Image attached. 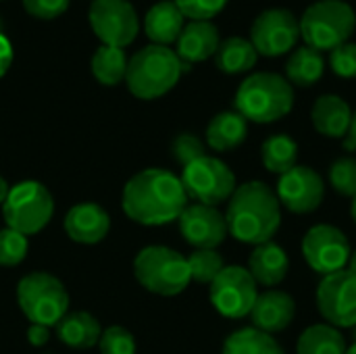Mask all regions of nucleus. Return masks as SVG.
Instances as JSON below:
<instances>
[{"mask_svg": "<svg viewBox=\"0 0 356 354\" xmlns=\"http://www.w3.org/2000/svg\"><path fill=\"white\" fill-rule=\"evenodd\" d=\"M27 342L35 348H42L50 342V328L46 325H38V323H29L27 328Z\"/></svg>", "mask_w": 356, "mask_h": 354, "instance_id": "obj_39", "label": "nucleus"}, {"mask_svg": "<svg viewBox=\"0 0 356 354\" xmlns=\"http://www.w3.org/2000/svg\"><path fill=\"white\" fill-rule=\"evenodd\" d=\"M13 56H15V52H13V46L8 42V38L4 33H0V77H4L6 71L10 69Z\"/></svg>", "mask_w": 356, "mask_h": 354, "instance_id": "obj_40", "label": "nucleus"}, {"mask_svg": "<svg viewBox=\"0 0 356 354\" xmlns=\"http://www.w3.org/2000/svg\"><path fill=\"white\" fill-rule=\"evenodd\" d=\"M300 21V38L307 46L325 52L350 40L356 27V13L344 0H319L311 4Z\"/></svg>", "mask_w": 356, "mask_h": 354, "instance_id": "obj_7", "label": "nucleus"}, {"mask_svg": "<svg viewBox=\"0 0 356 354\" xmlns=\"http://www.w3.org/2000/svg\"><path fill=\"white\" fill-rule=\"evenodd\" d=\"M348 271L356 275V250L350 252V259H348Z\"/></svg>", "mask_w": 356, "mask_h": 354, "instance_id": "obj_43", "label": "nucleus"}, {"mask_svg": "<svg viewBox=\"0 0 356 354\" xmlns=\"http://www.w3.org/2000/svg\"><path fill=\"white\" fill-rule=\"evenodd\" d=\"M353 342H356V325L353 328Z\"/></svg>", "mask_w": 356, "mask_h": 354, "instance_id": "obj_46", "label": "nucleus"}, {"mask_svg": "<svg viewBox=\"0 0 356 354\" xmlns=\"http://www.w3.org/2000/svg\"><path fill=\"white\" fill-rule=\"evenodd\" d=\"M325 71V58L319 50L311 46L296 48L286 63V79L298 88L315 86Z\"/></svg>", "mask_w": 356, "mask_h": 354, "instance_id": "obj_26", "label": "nucleus"}, {"mask_svg": "<svg viewBox=\"0 0 356 354\" xmlns=\"http://www.w3.org/2000/svg\"><path fill=\"white\" fill-rule=\"evenodd\" d=\"M127 54L123 48H115V46H98L94 56H92V75L98 83L102 86H117L121 81H125V73H127Z\"/></svg>", "mask_w": 356, "mask_h": 354, "instance_id": "obj_29", "label": "nucleus"}, {"mask_svg": "<svg viewBox=\"0 0 356 354\" xmlns=\"http://www.w3.org/2000/svg\"><path fill=\"white\" fill-rule=\"evenodd\" d=\"M186 259L190 267V277L192 282H198V284L211 286L213 280L225 269V261L217 252V248H200V250H194Z\"/></svg>", "mask_w": 356, "mask_h": 354, "instance_id": "obj_31", "label": "nucleus"}, {"mask_svg": "<svg viewBox=\"0 0 356 354\" xmlns=\"http://www.w3.org/2000/svg\"><path fill=\"white\" fill-rule=\"evenodd\" d=\"M290 259L286 250L275 242H265L254 246L250 259H248V271L254 277L257 286L273 288L282 284L288 275Z\"/></svg>", "mask_w": 356, "mask_h": 354, "instance_id": "obj_21", "label": "nucleus"}, {"mask_svg": "<svg viewBox=\"0 0 356 354\" xmlns=\"http://www.w3.org/2000/svg\"><path fill=\"white\" fill-rule=\"evenodd\" d=\"M346 354H356V342H353V346L346 351Z\"/></svg>", "mask_w": 356, "mask_h": 354, "instance_id": "obj_45", "label": "nucleus"}, {"mask_svg": "<svg viewBox=\"0 0 356 354\" xmlns=\"http://www.w3.org/2000/svg\"><path fill=\"white\" fill-rule=\"evenodd\" d=\"M330 186L340 196H356V159L342 156L330 167Z\"/></svg>", "mask_w": 356, "mask_h": 354, "instance_id": "obj_33", "label": "nucleus"}, {"mask_svg": "<svg viewBox=\"0 0 356 354\" xmlns=\"http://www.w3.org/2000/svg\"><path fill=\"white\" fill-rule=\"evenodd\" d=\"M209 298L219 315L227 319H242L250 315L259 298V286L248 269L240 265H225L209 286Z\"/></svg>", "mask_w": 356, "mask_h": 354, "instance_id": "obj_10", "label": "nucleus"}, {"mask_svg": "<svg viewBox=\"0 0 356 354\" xmlns=\"http://www.w3.org/2000/svg\"><path fill=\"white\" fill-rule=\"evenodd\" d=\"M186 17L181 15V10L177 8V4L173 0H161L156 4H152L144 17V33L148 35V40L156 46H169L175 44L181 29Z\"/></svg>", "mask_w": 356, "mask_h": 354, "instance_id": "obj_22", "label": "nucleus"}, {"mask_svg": "<svg viewBox=\"0 0 356 354\" xmlns=\"http://www.w3.org/2000/svg\"><path fill=\"white\" fill-rule=\"evenodd\" d=\"M181 15L190 21H211L219 15L229 0H173Z\"/></svg>", "mask_w": 356, "mask_h": 354, "instance_id": "obj_35", "label": "nucleus"}, {"mask_svg": "<svg viewBox=\"0 0 356 354\" xmlns=\"http://www.w3.org/2000/svg\"><path fill=\"white\" fill-rule=\"evenodd\" d=\"M54 215V198L50 190L35 179H23L10 186L8 198L2 204V217L6 227L23 234H40Z\"/></svg>", "mask_w": 356, "mask_h": 354, "instance_id": "obj_8", "label": "nucleus"}, {"mask_svg": "<svg viewBox=\"0 0 356 354\" xmlns=\"http://www.w3.org/2000/svg\"><path fill=\"white\" fill-rule=\"evenodd\" d=\"M350 215H353V221L356 223V196L353 198V204H350Z\"/></svg>", "mask_w": 356, "mask_h": 354, "instance_id": "obj_44", "label": "nucleus"}, {"mask_svg": "<svg viewBox=\"0 0 356 354\" xmlns=\"http://www.w3.org/2000/svg\"><path fill=\"white\" fill-rule=\"evenodd\" d=\"M63 227L69 240L77 244L94 246V244H100L108 236L111 217L96 202H79L67 211L63 219Z\"/></svg>", "mask_w": 356, "mask_h": 354, "instance_id": "obj_17", "label": "nucleus"}, {"mask_svg": "<svg viewBox=\"0 0 356 354\" xmlns=\"http://www.w3.org/2000/svg\"><path fill=\"white\" fill-rule=\"evenodd\" d=\"M346 351L342 332L330 323L307 328L296 342V354H346Z\"/></svg>", "mask_w": 356, "mask_h": 354, "instance_id": "obj_27", "label": "nucleus"}, {"mask_svg": "<svg viewBox=\"0 0 356 354\" xmlns=\"http://www.w3.org/2000/svg\"><path fill=\"white\" fill-rule=\"evenodd\" d=\"M344 148L356 150V111H353V121H350V129L344 138Z\"/></svg>", "mask_w": 356, "mask_h": 354, "instance_id": "obj_41", "label": "nucleus"}, {"mask_svg": "<svg viewBox=\"0 0 356 354\" xmlns=\"http://www.w3.org/2000/svg\"><path fill=\"white\" fill-rule=\"evenodd\" d=\"M311 119L315 129L325 136V138H346L348 129H350V121H353V108L348 106V102L336 94H323L315 100L313 111H311Z\"/></svg>", "mask_w": 356, "mask_h": 354, "instance_id": "obj_20", "label": "nucleus"}, {"mask_svg": "<svg viewBox=\"0 0 356 354\" xmlns=\"http://www.w3.org/2000/svg\"><path fill=\"white\" fill-rule=\"evenodd\" d=\"M177 223L184 240L194 246V250L217 248L229 236L225 215L217 207H207L200 202L188 204L179 215Z\"/></svg>", "mask_w": 356, "mask_h": 354, "instance_id": "obj_16", "label": "nucleus"}, {"mask_svg": "<svg viewBox=\"0 0 356 354\" xmlns=\"http://www.w3.org/2000/svg\"><path fill=\"white\" fill-rule=\"evenodd\" d=\"M188 204L190 200L181 179L161 167L138 171L127 179L121 194V207L127 219L146 227L177 221Z\"/></svg>", "mask_w": 356, "mask_h": 354, "instance_id": "obj_1", "label": "nucleus"}, {"mask_svg": "<svg viewBox=\"0 0 356 354\" xmlns=\"http://www.w3.org/2000/svg\"><path fill=\"white\" fill-rule=\"evenodd\" d=\"M8 192H10V186H8V182L0 175V207L6 202V198H8Z\"/></svg>", "mask_w": 356, "mask_h": 354, "instance_id": "obj_42", "label": "nucleus"}, {"mask_svg": "<svg viewBox=\"0 0 356 354\" xmlns=\"http://www.w3.org/2000/svg\"><path fill=\"white\" fill-rule=\"evenodd\" d=\"M134 275L144 290L156 296H177L192 282L188 259L181 252L161 244L144 246L136 255Z\"/></svg>", "mask_w": 356, "mask_h": 354, "instance_id": "obj_5", "label": "nucleus"}, {"mask_svg": "<svg viewBox=\"0 0 356 354\" xmlns=\"http://www.w3.org/2000/svg\"><path fill=\"white\" fill-rule=\"evenodd\" d=\"M294 315H296V303L288 292L282 290H267L259 294L250 311L252 328L271 336L284 332L294 321Z\"/></svg>", "mask_w": 356, "mask_h": 354, "instance_id": "obj_18", "label": "nucleus"}, {"mask_svg": "<svg viewBox=\"0 0 356 354\" xmlns=\"http://www.w3.org/2000/svg\"><path fill=\"white\" fill-rule=\"evenodd\" d=\"M236 111L254 123H273L284 119L294 106L292 83L269 71H259L248 75L234 98Z\"/></svg>", "mask_w": 356, "mask_h": 354, "instance_id": "obj_4", "label": "nucleus"}, {"mask_svg": "<svg viewBox=\"0 0 356 354\" xmlns=\"http://www.w3.org/2000/svg\"><path fill=\"white\" fill-rule=\"evenodd\" d=\"M317 309L336 330L356 325V275L348 269L323 275L317 288Z\"/></svg>", "mask_w": 356, "mask_h": 354, "instance_id": "obj_13", "label": "nucleus"}, {"mask_svg": "<svg viewBox=\"0 0 356 354\" xmlns=\"http://www.w3.org/2000/svg\"><path fill=\"white\" fill-rule=\"evenodd\" d=\"M221 354H286L280 342L257 328H242L227 336Z\"/></svg>", "mask_w": 356, "mask_h": 354, "instance_id": "obj_28", "label": "nucleus"}, {"mask_svg": "<svg viewBox=\"0 0 356 354\" xmlns=\"http://www.w3.org/2000/svg\"><path fill=\"white\" fill-rule=\"evenodd\" d=\"M98 348H100V354H136L138 344L129 330L121 325H111L102 330Z\"/></svg>", "mask_w": 356, "mask_h": 354, "instance_id": "obj_34", "label": "nucleus"}, {"mask_svg": "<svg viewBox=\"0 0 356 354\" xmlns=\"http://www.w3.org/2000/svg\"><path fill=\"white\" fill-rule=\"evenodd\" d=\"M330 65H332V71L338 75V77H344V79H353L356 77V44L355 42H346L338 48L332 50L330 54Z\"/></svg>", "mask_w": 356, "mask_h": 354, "instance_id": "obj_37", "label": "nucleus"}, {"mask_svg": "<svg viewBox=\"0 0 356 354\" xmlns=\"http://www.w3.org/2000/svg\"><path fill=\"white\" fill-rule=\"evenodd\" d=\"M179 179L188 194V200L207 207H219L227 202L238 188L236 175L229 169V165L209 154L186 165Z\"/></svg>", "mask_w": 356, "mask_h": 354, "instance_id": "obj_9", "label": "nucleus"}, {"mask_svg": "<svg viewBox=\"0 0 356 354\" xmlns=\"http://www.w3.org/2000/svg\"><path fill=\"white\" fill-rule=\"evenodd\" d=\"M171 152H173V159L186 167L194 161H198L200 156H204V142L196 136V134H179L173 144H171Z\"/></svg>", "mask_w": 356, "mask_h": 354, "instance_id": "obj_36", "label": "nucleus"}, {"mask_svg": "<svg viewBox=\"0 0 356 354\" xmlns=\"http://www.w3.org/2000/svg\"><path fill=\"white\" fill-rule=\"evenodd\" d=\"M88 19L104 46L125 50L140 31V19L129 0H92Z\"/></svg>", "mask_w": 356, "mask_h": 354, "instance_id": "obj_11", "label": "nucleus"}, {"mask_svg": "<svg viewBox=\"0 0 356 354\" xmlns=\"http://www.w3.org/2000/svg\"><path fill=\"white\" fill-rule=\"evenodd\" d=\"M248 136V121L238 111H223L207 125V144L217 152H227L244 144Z\"/></svg>", "mask_w": 356, "mask_h": 354, "instance_id": "obj_24", "label": "nucleus"}, {"mask_svg": "<svg viewBox=\"0 0 356 354\" xmlns=\"http://www.w3.org/2000/svg\"><path fill=\"white\" fill-rule=\"evenodd\" d=\"M225 223L229 236L244 244L271 242L282 225V204L265 182H246L227 200Z\"/></svg>", "mask_w": 356, "mask_h": 354, "instance_id": "obj_2", "label": "nucleus"}, {"mask_svg": "<svg viewBox=\"0 0 356 354\" xmlns=\"http://www.w3.org/2000/svg\"><path fill=\"white\" fill-rule=\"evenodd\" d=\"M298 38L300 21L288 8H267L254 19L250 27V42L263 56L288 54L296 46Z\"/></svg>", "mask_w": 356, "mask_h": 354, "instance_id": "obj_12", "label": "nucleus"}, {"mask_svg": "<svg viewBox=\"0 0 356 354\" xmlns=\"http://www.w3.org/2000/svg\"><path fill=\"white\" fill-rule=\"evenodd\" d=\"M17 305L29 323L56 328L69 313V292L56 275L31 271L17 284Z\"/></svg>", "mask_w": 356, "mask_h": 354, "instance_id": "obj_6", "label": "nucleus"}, {"mask_svg": "<svg viewBox=\"0 0 356 354\" xmlns=\"http://www.w3.org/2000/svg\"><path fill=\"white\" fill-rule=\"evenodd\" d=\"M261 161L269 173L284 175L290 169L296 167L298 161V144L286 136V134H275L267 138L261 146Z\"/></svg>", "mask_w": 356, "mask_h": 354, "instance_id": "obj_30", "label": "nucleus"}, {"mask_svg": "<svg viewBox=\"0 0 356 354\" xmlns=\"http://www.w3.org/2000/svg\"><path fill=\"white\" fill-rule=\"evenodd\" d=\"M350 252L353 250L346 234L334 225L319 223L305 234L302 257L307 265L321 275H330L340 269H346Z\"/></svg>", "mask_w": 356, "mask_h": 354, "instance_id": "obj_14", "label": "nucleus"}, {"mask_svg": "<svg viewBox=\"0 0 356 354\" xmlns=\"http://www.w3.org/2000/svg\"><path fill=\"white\" fill-rule=\"evenodd\" d=\"M100 336H102V328L98 319L88 311L67 313L56 323V338L73 351H88L98 346Z\"/></svg>", "mask_w": 356, "mask_h": 354, "instance_id": "obj_23", "label": "nucleus"}, {"mask_svg": "<svg viewBox=\"0 0 356 354\" xmlns=\"http://www.w3.org/2000/svg\"><path fill=\"white\" fill-rule=\"evenodd\" d=\"M259 52L254 50L252 42L240 35H232L223 40L215 52V65L219 71L227 75H238L246 73L257 65Z\"/></svg>", "mask_w": 356, "mask_h": 354, "instance_id": "obj_25", "label": "nucleus"}, {"mask_svg": "<svg viewBox=\"0 0 356 354\" xmlns=\"http://www.w3.org/2000/svg\"><path fill=\"white\" fill-rule=\"evenodd\" d=\"M186 69H190V65H184L175 50H171L169 46L150 44L129 58L125 83L129 94H134L136 98L156 100L177 86Z\"/></svg>", "mask_w": 356, "mask_h": 354, "instance_id": "obj_3", "label": "nucleus"}, {"mask_svg": "<svg viewBox=\"0 0 356 354\" xmlns=\"http://www.w3.org/2000/svg\"><path fill=\"white\" fill-rule=\"evenodd\" d=\"M29 250V240L27 236L2 227L0 230V267H17L25 261Z\"/></svg>", "mask_w": 356, "mask_h": 354, "instance_id": "obj_32", "label": "nucleus"}, {"mask_svg": "<svg viewBox=\"0 0 356 354\" xmlns=\"http://www.w3.org/2000/svg\"><path fill=\"white\" fill-rule=\"evenodd\" d=\"M275 194L280 204L286 207L290 213L307 215L321 207L325 196V184L315 169L296 165L288 173L280 175Z\"/></svg>", "mask_w": 356, "mask_h": 354, "instance_id": "obj_15", "label": "nucleus"}, {"mask_svg": "<svg viewBox=\"0 0 356 354\" xmlns=\"http://www.w3.org/2000/svg\"><path fill=\"white\" fill-rule=\"evenodd\" d=\"M71 0H23V8L27 15L35 19H56L69 8Z\"/></svg>", "mask_w": 356, "mask_h": 354, "instance_id": "obj_38", "label": "nucleus"}, {"mask_svg": "<svg viewBox=\"0 0 356 354\" xmlns=\"http://www.w3.org/2000/svg\"><path fill=\"white\" fill-rule=\"evenodd\" d=\"M219 44V29L211 21H190L175 42V54L184 65H194L215 56Z\"/></svg>", "mask_w": 356, "mask_h": 354, "instance_id": "obj_19", "label": "nucleus"}]
</instances>
